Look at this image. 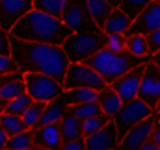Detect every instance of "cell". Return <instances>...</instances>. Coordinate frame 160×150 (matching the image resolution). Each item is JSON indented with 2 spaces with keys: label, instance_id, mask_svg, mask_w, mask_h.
Instances as JSON below:
<instances>
[{
  "label": "cell",
  "instance_id": "6da1fadb",
  "mask_svg": "<svg viewBox=\"0 0 160 150\" xmlns=\"http://www.w3.org/2000/svg\"><path fill=\"white\" fill-rule=\"evenodd\" d=\"M11 58L15 59L19 71L52 76L62 83L69 67V59L62 45H45L11 37Z\"/></svg>",
  "mask_w": 160,
  "mask_h": 150
},
{
  "label": "cell",
  "instance_id": "7a4b0ae2",
  "mask_svg": "<svg viewBox=\"0 0 160 150\" xmlns=\"http://www.w3.org/2000/svg\"><path fill=\"white\" fill-rule=\"evenodd\" d=\"M69 34L71 30L63 24L60 17H52L39 9L28 11L9 30L11 37L22 39V41H34V43H45V45H63V41L69 37Z\"/></svg>",
  "mask_w": 160,
  "mask_h": 150
},
{
  "label": "cell",
  "instance_id": "3957f363",
  "mask_svg": "<svg viewBox=\"0 0 160 150\" xmlns=\"http://www.w3.org/2000/svg\"><path fill=\"white\" fill-rule=\"evenodd\" d=\"M151 61V56L147 58H138L134 54H130L128 50H123V52H112L108 46L101 48L99 52H95L91 58H88L86 61L82 63H88L95 73L102 76V80L110 85L114 83L119 76H123L125 73L132 71L134 67L138 65H143Z\"/></svg>",
  "mask_w": 160,
  "mask_h": 150
},
{
  "label": "cell",
  "instance_id": "277c9868",
  "mask_svg": "<svg viewBox=\"0 0 160 150\" xmlns=\"http://www.w3.org/2000/svg\"><path fill=\"white\" fill-rule=\"evenodd\" d=\"M106 45H108V35L104 32H97V34L71 32L69 37L63 41L62 48L65 50L69 63H82L88 58H91L95 52L104 48Z\"/></svg>",
  "mask_w": 160,
  "mask_h": 150
},
{
  "label": "cell",
  "instance_id": "5b68a950",
  "mask_svg": "<svg viewBox=\"0 0 160 150\" xmlns=\"http://www.w3.org/2000/svg\"><path fill=\"white\" fill-rule=\"evenodd\" d=\"M60 19L63 21V24L71 32H89V34L102 32L95 24L93 17L89 15L86 0H67V4H65L63 13H62Z\"/></svg>",
  "mask_w": 160,
  "mask_h": 150
},
{
  "label": "cell",
  "instance_id": "8992f818",
  "mask_svg": "<svg viewBox=\"0 0 160 150\" xmlns=\"http://www.w3.org/2000/svg\"><path fill=\"white\" fill-rule=\"evenodd\" d=\"M24 83L26 93L36 102H50L63 93V83L54 80L52 76L39 74V73H24Z\"/></svg>",
  "mask_w": 160,
  "mask_h": 150
},
{
  "label": "cell",
  "instance_id": "52a82bcc",
  "mask_svg": "<svg viewBox=\"0 0 160 150\" xmlns=\"http://www.w3.org/2000/svg\"><path fill=\"white\" fill-rule=\"evenodd\" d=\"M108 83L102 80V76L95 73L88 63H69L65 80H63V89H75V87H89L95 89L97 93L102 91Z\"/></svg>",
  "mask_w": 160,
  "mask_h": 150
},
{
  "label": "cell",
  "instance_id": "ba28073f",
  "mask_svg": "<svg viewBox=\"0 0 160 150\" xmlns=\"http://www.w3.org/2000/svg\"><path fill=\"white\" fill-rule=\"evenodd\" d=\"M153 113H155V110H153L149 104H145L142 98H138V96L132 98L130 102H125V104L121 106V110L118 111V115L114 117L118 134L123 137L132 126H136V124L142 122L143 119L151 117Z\"/></svg>",
  "mask_w": 160,
  "mask_h": 150
},
{
  "label": "cell",
  "instance_id": "9c48e42d",
  "mask_svg": "<svg viewBox=\"0 0 160 150\" xmlns=\"http://www.w3.org/2000/svg\"><path fill=\"white\" fill-rule=\"evenodd\" d=\"M138 98H142L145 104H149L153 110L158 108L160 100V67L153 61H147L143 65V74L140 80Z\"/></svg>",
  "mask_w": 160,
  "mask_h": 150
},
{
  "label": "cell",
  "instance_id": "30bf717a",
  "mask_svg": "<svg viewBox=\"0 0 160 150\" xmlns=\"http://www.w3.org/2000/svg\"><path fill=\"white\" fill-rule=\"evenodd\" d=\"M34 9L32 0H0V28L9 32L17 21Z\"/></svg>",
  "mask_w": 160,
  "mask_h": 150
},
{
  "label": "cell",
  "instance_id": "8fae6325",
  "mask_svg": "<svg viewBox=\"0 0 160 150\" xmlns=\"http://www.w3.org/2000/svg\"><path fill=\"white\" fill-rule=\"evenodd\" d=\"M158 28H160V4L153 0L136 19H132V24H130V28L127 30L125 35H134V34L149 35L151 32H155Z\"/></svg>",
  "mask_w": 160,
  "mask_h": 150
},
{
  "label": "cell",
  "instance_id": "7c38bea8",
  "mask_svg": "<svg viewBox=\"0 0 160 150\" xmlns=\"http://www.w3.org/2000/svg\"><path fill=\"white\" fill-rule=\"evenodd\" d=\"M84 141H86V150H116L121 141V135L118 134L116 122L112 119L99 132L84 137Z\"/></svg>",
  "mask_w": 160,
  "mask_h": 150
},
{
  "label": "cell",
  "instance_id": "4fadbf2b",
  "mask_svg": "<svg viewBox=\"0 0 160 150\" xmlns=\"http://www.w3.org/2000/svg\"><path fill=\"white\" fill-rule=\"evenodd\" d=\"M153 126H155V119L153 115L143 119L142 122H138L136 126H132L123 137H121L119 145L116 150H140V147L151 137V132H153Z\"/></svg>",
  "mask_w": 160,
  "mask_h": 150
},
{
  "label": "cell",
  "instance_id": "5bb4252c",
  "mask_svg": "<svg viewBox=\"0 0 160 150\" xmlns=\"http://www.w3.org/2000/svg\"><path fill=\"white\" fill-rule=\"evenodd\" d=\"M143 65H145V63H143ZM143 65L134 67L132 71H128V73H125L123 76H119L114 83H110L112 89L121 96L123 104H125V102H130L132 98L138 96L140 80H142V74H143Z\"/></svg>",
  "mask_w": 160,
  "mask_h": 150
},
{
  "label": "cell",
  "instance_id": "9a60e30c",
  "mask_svg": "<svg viewBox=\"0 0 160 150\" xmlns=\"http://www.w3.org/2000/svg\"><path fill=\"white\" fill-rule=\"evenodd\" d=\"M34 145L43 147L47 150H60V147L63 145L60 122L34 128Z\"/></svg>",
  "mask_w": 160,
  "mask_h": 150
},
{
  "label": "cell",
  "instance_id": "2e32d148",
  "mask_svg": "<svg viewBox=\"0 0 160 150\" xmlns=\"http://www.w3.org/2000/svg\"><path fill=\"white\" fill-rule=\"evenodd\" d=\"M97 102H99V106H101L102 113L108 115V117H112V119L118 115V111H119L121 106H123L121 96L112 89V85H106L102 91L97 93Z\"/></svg>",
  "mask_w": 160,
  "mask_h": 150
},
{
  "label": "cell",
  "instance_id": "e0dca14e",
  "mask_svg": "<svg viewBox=\"0 0 160 150\" xmlns=\"http://www.w3.org/2000/svg\"><path fill=\"white\" fill-rule=\"evenodd\" d=\"M67 104H65V100L62 98V96H58V98H54V100H50V102H47L45 104V110H43V115H41L39 122H38V126H47V124H56V122H60L62 119H63V115L67 111ZM36 126V128H38Z\"/></svg>",
  "mask_w": 160,
  "mask_h": 150
},
{
  "label": "cell",
  "instance_id": "ac0fdd59",
  "mask_svg": "<svg viewBox=\"0 0 160 150\" xmlns=\"http://www.w3.org/2000/svg\"><path fill=\"white\" fill-rule=\"evenodd\" d=\"M130 24H132V19H130L123 9L116 7V9H112V13L108 15L102 32H104L106 35H110V34H127V30L130 28Z\"/></svg>",
  "mask_w": 160,
  "mask_h": 150
},
{
  "label": "cell",
  "instance_id": "d6986e66",
  "mask_svg": "<svg viewBox=\"0 0 160 150\" xmlns=\"http://www.w3.org/2000/svg\"><path fill=\"white\" fill-rule=\"evenodd\" d=\"M60 128H62L63 143L82 137V120L69 111V108H67V111H65V115H63V119L60 120Z\"/></svg>",
  "mask_w": 160,
  "mask_h": 150
},
{
  "label": "cell",
  "instance_id": "ffe728a7",
  "mask_svg": "<svg viewBox=\"0 0 160 150\" xmlns=\"http://www.w3.org/2000/svg\"><path fill=\"white\" fill-rule=\"evenodd\" d=\"M62 98L65 100L67 106L84 104V102H95L97 100V91L89 87H75V89H63Z\"/></svg>",
  "mask_w": 160,
  "mask_h": 150
},
{
  "label": "cell",
  "instance_id": "44dd1931",
  "mask_svg": "<svg viewBox=\"0 0 160 150\" xmlns=\"http://www.w3.org/2000/svg\"><path fill=\"white\" fill-rule=\"evenodd\" d=\"M88 2V9H89V15L93 17L95 24L102 30L104 28V22L108 19V15L112 13V6L106 2V0H86Z\"/></svg>",
  "mask_w": 160,
  "mask_h": 150
},
{
  "label": "cell",
  "instance_id": "7402d4cb",
  "mask_svg": "<svg viewBox=\"0 0 160 150\" xmlns=\"http://www.w3.org/2000/svg\"><path fill=\"white\" fill-rule=\"evenodd\" d=\"M0 126L6 130L8 135H15V134H21L24 130H28L21 119V115H13V113H2L0 115Z\"/></svg>",
  "mask_w": 160,
  "mask_h": 150
},
{
  "label": "cell",
  "instance_id": "603a6c76",
  "mask_svg": "<svg viewBox=\"0 0 160 150\" xmlns=\"http://www.w3.org/2000/svg\"><path fill=\"white\" fill-rule=\"evenodd\" d=\"M43 110H45V102H36L34 100L24 111L21 113V119H22V122H24V126L28 130H34L38 126L41 115H43Z\"/></svg>",
  "mask_w": 160,
  "mask_h": 150
},
{
  "label": "cell",
  "instance_id": "cb8c5ba5",
  "mask_svg": "<svg viewBox=\"0 0 160 150\" xmlns=\"http://www.w3.org/2000/svg\"><path fill=\"white\" fill-rule=\"evenodd\" d=\"M112 120V117L104 115V113H99L95 117H89V119H84L82 120V137H88L95 132H99L102 126H106L108 122Z\"/></svg>",
  "mask_w": 160,
  "mask_h": 150
},
{
  "label": "cell",
  "instance_id": "d4e9b609",
  "mask_svg": "<svg viewBox=\"0 0 160 150\" xmlns=\"http://www.w3.org/2000/svg\"><path fill=\"white\" fill-rule=\"evenodd\" d=\"M22 93H26L24 78H21V80H9V82H6V83L0 87V98H2L4 102L11 100V98L22 95Z\"/></svg>",
  "mask_w": 160,
  "mask_h": 150
},
{
  "label": "cell",
  "instance_id": "484cf974",
  "mask_svg": "<svg viewBox=\"0 0 160 150\" xmlns=\"http://www.w3.org/2000/svg\"><path fill=\"white\" fill-rule=\"evenodd\" d=\"M6 147L13 150H28L30 147H34V130H24L21 134L9 135Z\"/></svg>",
  "mask_w": 160,
  "mask_h": 150
},
{
  "label": "cell",
  "instance_id": "4316f807",
  "mask_svg": "<svg viewBox=\"0 0 160 150\" xmlns=\"http://www.w3.org/2000/svg\"><path fill=\"white\" fill-rule=\"evenodd\" d=\"M32 2H34V9H39L52 17H62L63 7L67 4V0H32Z\"/></svg>",
  "mask_w": 160,
  "mask_h": 150
},
{
  "label": "cell",
  "instance_id": "83f0119b",
  "mask_svg": "<svg viewBox=\"0 0 160 150\" xmlns=\"http://www.w3.org/2000/svg\"><path fill=\"white\" fill-rule=\"evenodd\" d=\"M69 111L73 113L75 117H78L80 120L84 119H89V117H95L99 113H102L99 102H84V104H75V106H69Z\"/></svg>",
  "mask_w": 160,
  "mask_h": 150
},
{
  "label": "cell",
  "instance_id": "f1b7e54d",
  "mask_svg": "<svg viewBox=\"0 0 160 150\" xmlns=\"http://www.w3.org/2000/svg\"><path fill=\"white\" fill-rule=\"evenodd\" d=\"M127 50L138 58H147V39L145 35L134 34V35H127Z\"/></svg>",
  "mask_w": 160,
  "mask_h": 150
},
{
  "label": "cell",
  "instance_id": "f546056e",
  "mask_svg": "<svg viewBox=\"0 0 160 150\" xmlns=\"http://www.w3.org/2000/svg\"><path fill=\"white\" fill-rule=\"evenodd\" d=\"M34 100H32V96L28 95V93H22V95H19V96H15V98H11V100H8L6 102V108H4V111L6 113H13V115H21V113L24 111L30 104H32Z\"/></svg>",
  "mask_w": 160,
  "mask_h": 150
},
{
  "label": "cell",
  "instance_id": "4dcf8cb0",
  "mask_svg": "<svg viewBox=\"0 0 160 150\" xmlns=\"http://www.w3.org/2000/svg\"><path fill=\"white\" fill-rule=\"evenodd\" d=\"M153 0H121L119 9H123L130 19H136Z\"/></svg>",
  "mask_w": 160,
  "mask_h": 150
},
{
  "label": "cell",
  "instance_id": "1f68e13d",
  "mask_svg": "<svg viewBox=\"0 0 160 150\" xmlns=\"http://www.w3.org/2000/svg\"><path fill=\"white\" fill-rule=\"evenodd\" d=\"M106 46L112 52H123V50H127V35L125 34H110Z\"/></svg>",
  "mask_w": 160,
  "mask_h": 150
},
{
  "label": "cell",
  "instance_id": "d6a6232c",
  "mask_svg": "<svg viewBox=\"0 0 160 150\" xmlns=\"http://www.w3.org/2000/svg\"><path fill=\"white\" fill-rule=\"evenodd\" d=\"M15 71H19V67L11 58V54H0V74H9Z\"/></svg>",
  "mask_w": 160,
  "mask_h": 150
},
{
  "label": "cell",
  "instance_id": "836d02e7",
  "mask_svg": "<svg viewBox=\"0 0 160 150\" xmlns=\"http://www.w3.org/2000/svg\"><path fill=\"white\" fill-rule=\"evenodd\" d=\"M145 39H147V54L153 58V54L160 50V28L151 32L149 35H145Z\"/></svg>",
  "mask_w": 160,
  "mask_h": 150
},
{
  "label": "cell",
  "instance_id": "e575fe53",
  "mask_svg": "<svg viewBox=\"0 0 160 150\" xmlns=\"http://www.w3.org/2000/svg\"><path fill=\"white\" fill-rule=\"evenodd\" d=\"M0 54H11V35L0 28Z\"/></svg>",
  "mask_w": 160,
  "mask_h": 150
},
{
  "label": "cell",
  "instance_id": "d590c367",
  "mask_svg": "<svg viewBox=\"0 0 160 150\" xmlns=\"http://www.w3.org/2000/svg\"><path fill=\"white\" fill-rule=\"evenodd\" d=\"M60 150H86V141H84V137H80V139H73V141H65Z\"/></svg>",
  "mask_w": 160,
  "mask_h": 150
},
{
  "label": "cell",
  "instance_id": "8d00e7d4",
  "mask_svg": "<svg viewBox=\"0 0 160 150\" xmlns=\"http://www.w3.org/2000/svg\"><path fill=\"white\" fill-rule=\"evenodd\" d=\"M151 139L160 148V122H157V120H155V126H153V132H151Z\"/></svg>",
  "mask_w": 160,
  "mask_h": 150
},
{
  "label": "cell",
  "instance_id": "74e56055",
  "mask_svg": "<svg viewBox=\"0 0 160 150\" xmlns=\"http://www.w3.org/2000/svg\"><path fill=\"white\" fill-rule=\"evenodd\" d=\"M140 150H160V148L157 147V145H155V141L149 137V139H147V141H145V143L140 147Z\"/></svg>",
  "mask_w": 160,
  "mask_h": 150
},
{
  "label": "cell",
  "instance_id": "f35d334b",
  "mask_svg": "<svg viewBox=\"0 0 160 150\" xmlns=\"http://www.w3.org/2000/svg\"><path fill=\"white\" fill-rule=\"evenodd\" d=\"M8 139H9V135L6 134V130L0 126V150L6 148V145H8Z\"/></svg>",
  "mask_w": 160,
  "mask_h": 150
},
{
  "label": "cell",
  "instance_id": "ab89813d",
  "mask_svg": "<svg viewBox=\"0 0 160 150\" xmlns=\"http://www.w3.org/2000/svg\"><path fill=\"white\" fill-rule=\"evenodd\" d=\"M151 61H153L155 65H158V67H160V50H158V52H155V54H153V58H151Z\"/></svg>",
  "mask_w": 160,
  "mask_h": 150
},
{
  "label": "cell",
  "instance_id": "60d3db41",
  "mask_svg": "<svg viewBox=\"0 0 160 150\" xmlns=\"http://www.w3.org/2000/svg\"><path fill=\"white\" fill-rule=\"evenodd\" d=\"M106 2H108L114 9H116V7H119V4H121V0H106Z\"/></svg>",
  "mask_w": 160,
  "mask_h": 150
},
{
  "label": "cell",
  "instance_id": "b9f144b4",
  "mask_svg": "<svg viewBox=\"0 0 160 150\" xmlns=\"http://www.w3.org/2000/svg\"><path fill=\"white\" fill-rule=\"evenodd\" d=\"M153 119H155L157 122H160V108H158V110H157L155 113H153Z\"/></svg>",
  "mask_w": 160,
  "mask_h": 150
},
{
  "label": "cell",
  "instance_id": "7bdbcfd3",
  "mask_svg": "<svg viewBox=\"0 0 160 150\" xmlns=\"http://www.w3.org/2000/svg\"><path fill=\"white\" fill-rule=\"evenodd\" d=\"M4 108H6V102H4V100H2V98H0V115H2V113H4Z\"/></svg>",
  "mask_w": 160,
  "mask_h": 150
},
{
  "label": "cell",
  "instance_id": "ee69618b",
  "mask_svg": "<svg viewBox=\"0 0 160 150\" xmlns=\"http://www.w3.org/2000/svg\"><path fill=\"white\" fill-rule=\"evenodd\" d=\"M28 150H47V148H43V147H38V145H34V147H30Z\"/></svg>",
  "mask_w": 160,
  "mask_h": 150
},
{
  "label": "cell",
  "instance_id": "f6af8a7d",
  "mask_svg": "<svg viewBox=\"0 0 160 150\" xmlns=\"http://www.w3.org/2000/svg\"><path fill=\"white\" fill-rule=\"evenodd\" d=\"M2 150H13V148H8V147H6V148H2Z\"/></svg>",
  "mask_w": 160,
  "mask_h": 150
},
{
  "label": "cell",
  "instance_id": "bcb514c9",
  "mask_svg": "<svg viewBox=\"0 0 160 150\" xmlns=\"http://www.w3.org/2000/svg\"><path fill=\"white\" fill-rule=\"evenodd\" d=\"M158 108H160V100H158ZM158 108H157V110H158ZM157 110H155V111H157Z\"/></svg>",
  "mask_w": 160,
  "mask_h": 150
},
{
  "label": "cell",
  "instance_id": "7dc6e473",
  "mask_svg": "<svg viewBox=\"0 0 160 150\" xmlns=\"http://www.w3.org/2000/svg\"><path fill=\"white\" fill-rule=\"evenodd\" d=\"M155 2H158V4H160V0H155Z\"/></svg>",
  "mask_w": 160,
  "mask_h": 150
}]
</instances>
